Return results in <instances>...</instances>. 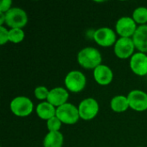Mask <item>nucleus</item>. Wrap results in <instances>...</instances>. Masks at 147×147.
<instances>
[{
    "mask_svg": "<svg viewBox=\"0 0 147 147\" xmlns=\"http://www.w3.org/2000/svg\"><path fill=\"white\" fill-rule=\"evenodd\" d=\"M61 126L62 122L57 116H54L47 121V127L49 132H59L61 128Z\"/></svg>",
    "mask_w": 147,
    "mask_h": 147,
    "instance_id": "nucleus-20",
    "label": "nucleus"
},
{
    "mask_svg": "<svg viewBox=\"0 0 147 147\" xmlns=\"http://www.w3.org/2000/svg\"><path fill=\"white\" fill-rule=\"evenodd\" d=\"M137 28V23L133 18L129 16H123L120 18L115 24V29L117 34L121 37L124 38L133 37Z\"/></svg>",
    "mask_w": 147,
    "mask_h": 147,
    "instance_id": "nucleus-8",
    "label": "nucleus"
},
{
    "mask_svg": "<svg viewBox=\"0 0 147 147\" xmlns=\"http://www.w3.org/2000/svg\"><path fill=\"white\" fill-rule=\"evenodd\" d=\"M12 5L11 0H2L0 3V12L1 13H7L10 9Z\"/></svg>",
    "mask_w": 147,
    "mask_h": 147,
    "instance_id": "nucleus-23",
    "label": "nucleus"
},
{
    "mask_svg": "<svg viewBox=\"0 0 147 147\" xmlns=\"http://www.w3.org/2000/svg\"><path fill=\"white\" fill-rule=\"evenodd\" d=\"M102 58L100 52L95 47H85L78 54V64L85 69H96L102 65Z\"/></svg>",
    "mask_w": 147,
    "mask_h": 147,
    "instance_id": "nucleus-1",
    "label": "nucleus"
},
{
    "mask_svg": "<svg viewBox=\"0 0 147 147\" xmlns=\"http://www.w3.org/2000/svg\"><path fill=\"white\" fill-rule=\"evenodd\" d=\"M135 48L140 53H147V24L138 27L136 32L132 37Z\"/></svg>",
    "mask_w": 147,
    "mask_h": 147,
    "instance_id": "nucleus-14",
    "label": "nucleus"
},
{
    "mask_svg": "<svg viewBox=\"0 0 147 147\" xmlns=\"http://www.w3.org/2000/svg\"><path fill=\"white\" fill-rule=\"evenodd\" d=\"M93 76L94 79L98 84L105 86L109 85L112 82L114 74L110 67L105 65H100L96 69H94Z\"/></svg>",
    "mask_w": 147,
    "mask_h": 147,
    "instance_id": "nucleus-13",
    "label": "nucleus"
},
{
    "mask_svg": "<svg viewBox=\"0 0 147 147\" xmlns=\"http://www.w3.org/2000/svg\"><path fill=\"white\" fill-rule=\"evenodd\" d=\"M56 109H57L48 102H43L37 105L36 114L40 119L47 121L51 118L56 116Z\"/></svg>",
    "mask_w": 147,
    "mask_h": 147,
    "instance_id": "nucleus-15",
    "label": "nucleus"
},
{
    "mask_svg": "<svg viewBox=\"0 0 147 147\" xmlns=\"http://www.w3.org/2000/svg\"><path fill=\"white\" fill-rule=\"evenodd\" d=\"M49 91L47 87L45 86H38L34 90V96L38 100H45L47 99Z\"/></svg>",
    "mask_w": 147,
    "mask_h": 147,
    "instance_id": "nucleus-21",
    "label": "nucleus"
},
{
    "mask_svg": "<svg viewBox=\"0 0 147 147\" xmlns=\"http://www.w3.org/2000/svg\"><path fill=\"white\" fill-rule=\"evenodd\" d=\"M56 116L63 124L72 125L79 120L78 109L71 103H65L56 109Z\"/></svg>",
    "mask_w": 147,
    "mask_h": 147,
    "instance_id": "nucleus-2",
    "label": "nucleus"
},
{
    "mask_svg": "<svg viewBox=\"0 0 147 147\" xmlns=\"http://www.w3.org/2000/svg\"><path fill=\"white\" fill-rule=\"evenodd\" d=\"M135 49L134 43L132 38H124L121 37L117 40L115 44L114 52L116 57L125 59L132 57Z\"/></svg>",
    "mask_w": 147,
    "mask_h": 147,
    "instance_id": "nucleus-7",
    "label": "nucleus"
},
{
    "mask_svg": "<svg viewBox=\"0 0 147 147\" xmlns=\"http://www.w3.org/2000/svg\"><path fill=\"white\" fill-rule=\"evenodd\" d=\"M79 116L84 121L94 119L99 111V104L94 98H86L83 100L78 106Z\"/></svg>",
    "mask_w": 147,
    "mask_h": 147,
    "instance_id": "nucleus-6",
    "label": "nucleus"
},
{
    "mask_svg": "<svg viewBox=\"0 0 147 147\" xmlns=\"http://www.w3.org/2000/svg\"><path fill=\"white\" fill-rule=\"evenodd\" d=\"M9 41V30L3 27L0 26V45L3 46Z\"/></svg>",
    "mask_w": 147,
    "mask_h": 147,
    "instance_id": "nucleus-22",
    "label": "nucleus"
},
{
    "mask_svg": "<svg viewBox=\"0 0 147 147\" xmlns=\"http://www.w3.org/2000/svg\"><path fill=\"white\" fill-rule=\"evenodd\" d=\"M94 40L101 47H110L115 44L116 40V34L115 33L109 28L104 27L100 28L96 31H95L93 34Z\"/></svg>",
    "mask_w": 147,
    "mask_h": 147,
    "instance_id": "nucleus-10",
    "label": "nucleus"
},
{
    "mask_svg": "<svg viewBox=\"0 0 147 147\" xmlns=\"http://www.w3.org/2000/svg\"><path fill=\"white\" fill-rule=\"evenodd\" d=\"M5 23L11 28H22L28 23V15L21 8H11L5 13Z\"/></svg>",
    "mask_w": 147,
    "mask_h": 147,
    "instance_id": "nucleus-3",
    "label": "nucleus"
},
{
    "mask_svg": "<svg viewBox=\"0 0 147 147\" xmlns=\"http://www.w3.org/2000/svg\"><path fill=\"white\" fill-rule=\"evenodd\" d=\"M129 107L137 112H143L147 109V94L146 92L134 90L127 96Z\"/></svg>",
    "mask_w": 147,
    "mask_h": 147,
    "instance_id": "nucleus-9",
    "label": "nucleus"
},
{
    "mask_svg": "<svg viewBox=\"0 0 147 147\" xmlns=\"http://www.w3.org/2000/svg\"><path fill=\"white\" fill-rule=\"evenodd\" d=\"M69 98V93L67 90L62 87H56L49 91L47 97V102L53 105L55 108H59L65 103H67Z\"/></svg>",
    "mask_w": 147,
    "mask_h": 147,
    "instance_id": "nucleus-12",
    "label": "nucleus"
},
{
    "mask_svg": "<svg viewBox=\"0 0 147 147\" xmlns=\"http://www.w3.org/2000/svg\"><path fill=\"white\" fill-rule=\"evenodd\" d=\"M64 143L63 134L59 132H49L44 138V147H62Z\"/></svg>",
    "mask_w": 147,
    "mask_h": 147,
    "instance_id": "nucleus-16",
    "label": "nucleus"
},
{
    "mask_svg": "<svg viewBox=\"0 0 147 147\" xmlns=\"http://www.w3.org/2000/svg\"><path fill=\"white\" fill-rule=\"evenodd\" d=\"M136 23L145 25L147 22V8L139 7L134 9L132 17Z\"/></svg>",
    "mask_w": 147,
    "mask_h": 147,
    "instance_id": "nucleus-18",
    "label": "nucleus"
},
{
    "mask_svg": "<svg viewBox=\"0 0 147 147\" xmlns=\"http://www.w3.org/2000/svg\"><path fill=\"white\" fill-rule=\"evenodd\" d=\"M110 107L113 111L116 113H122L127 110L129 107V102L127 96H116L112 98L110 102Z\"/></svg>",
    "mask_w": 147,
    "mask_h": 147,
    "instance_id": "nucleus-17",
    "label": "nucleus"
},
{
    "mask_svg": "<svg viewBox=\"0 0 147 147\" xmlns=\"http://www.w3.org/2000/svg\"><path fill=\"white\" fill-rule=\"evenodd\" d=\"M66 89L73 93L81 92L86 85V78L79 71H71L65 78Z\"/></svg>",
    "mask_w": 147,
    "mask_h": 147,
    "instance_id": "nucleus-5",
    "label": "nucleus"
},
{
    "mask_svg": "<svg viewBox=\"0 0 147 147\" xmlns=\"http://www.w3.org/2000/svg\"><path fill=\"white\" fill-rule=\"evenodd\" d=\"M25 34L22 28H10L9 30V41L17 44L23 40Z\"/></svg>",
    "mask_w": 147,
    "mask_h": 147,
    "instance_id": "nucleus-19",
    "label": "nucleus"
},
{
    "mask_svg": "<svg viewBox=\"0 0 147 147\" xmlns=\"http://www.w3.org/2000/svg\"><path fill=\"white\" fill-rule=\"evenodd\" d=\"M130 68L138 76L147 75V55L143 53H134L131 57Z\"/></svg>",
    "mask_w": 147,
    "mask_h": 147,
    "instance_id": "nucleus-11",
    "label": "nucleus"
},
{
    "mask_svg": "<svg viewBox=\"0 0 147 147\" xmlns=\"http://www.w3.org/2000/svg\"><path fill=\"white\" fill-rule=\"evenodd\" d=\"M11 112L19 117H26L29 115L34 109V104L32 101L23 96L15 97L10 102Z\"/></svg>",
    "mask_w": 147,
    "mask_h": 147,
    "instance_id": "nucleus-4",
    "label": "nucleus"
},
{
    "mask_svg": "<svg viewBox=\"0 0 147 147\" xmlns=\"http://www.w3.org/2000/svg\"><path fill=\"white\" fill-rule=\"evenodd\" d=\"M3 23H5V14L0 12V26H3Z\"/></svg>",
    "mask_w": 147,
    "mask_h": 147,
    "instance_id": "nucleus-24",
    "label": "nucleus"
}]
</instances>
